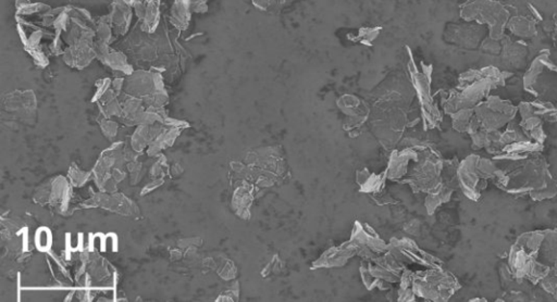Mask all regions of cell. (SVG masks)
Returning a JSON list of instances; mask_svg holds the SVG:
<instances>
[{"label": "cell", "mask_w": 557, "mask_h": 302, "mask_svg": "<svg viewBox=\"0 0 557 302\" xmlns=\"http://www.w3.org/2000/svg\"><path fill=\"white\" fill-rule=\"evenodd\" d=\"M496 184L510 194H528L536 202L550 199L557 194V183L551 175L546 160L534 155L522 160L510 172L498 170Z\"/></svg>", "instance_id": "obj_1"}, {"label": "cell", "mask_w": 557, "mask_h": 302, "mask_svg": "<svg viewBox=\"0 0 557 302\" xmlns=\"http://www.w3.org/2000/svg\"><path fill=\"white\" fill-rule=\"evenodd\" d=\"M528 281L539 285L557 299V230L541 231Z\"/></svg>", "instance_id": "obj_2"}, {"label": "cell", "mask_w": 557, "mask_h": 302, "mask_svg": "<svg viewBox=\"0 0 557 302\" xmlns=\"http://www.w3.org/2000/svg\"><path fill=\"white\" fill-rule=\"evenodd\" d=\"M475 115L471 120L469 134L477 129L488 132L500 131L502 127L512 122L518 109L508 101L502 100L498 97L489 96L485 103L476 105Z\"/></svg>", "instance_id": "obj_3"}, {"label": "cell", "mask_w": 557, "mask_h": 302, "mask_svg": "<svg viewBox=\"0 0 557 302\" xmlns=\"http://www.w3.org/2000/svg\"><path fill=\"white\" fill-rule=\"evenodd\" d=\"M498 169L491 160L469 156L459 168L461 187L468 198L478 200L488 186V180L496 178Z\"/></svg>", "instance_id": "obj_4"}, {"label": "cell", "mask_w": 557, "mask_h": 302, "mask_svg": "<svg viewBox=\"0 0 557 302\" xmlns=\"http://www.w3.org/2000/svg\"><path fill=\"white\" fill-rule=\"evenodd\" d=\"M461 16L466 20H478L490 25L492 40H500L507 21L508 12L492 0H468L463 6Z\"/></svg>", "instance_id": "obj_5"}, {"label": "cell", "mask_w": 557, "mask_h": 302, "mask_svg": "<svg viewBox=\"0 0 557 302\" xmlns=\"http://www.w3.org/2000/svg\"><path fill=\"white\" fill-rule=\"evenodd\" d=\"M141 28L146 33H154L159 23V0H144L134 5Z\"/></svg>", "instance_id": "obj_6"}, {"label": "cell", "mask_w": 557, "mask_h": 302, "mask_svg": "<svg viewBox=\"0 0 557 302\" xmlns=\"http://www.w3.org/2000/svg\"><path fill=\"white\" fill-rule=\"evenodd\" d=\"M131 6L129 0L113 1V11L109 14V19L115 35H125L129 30L132 19Z\"/></svg>", "instance_id": "obj_7"}, {"label": "cell", "mask_w": 557, "mask_h": 302, "mask_svg": "<svg viewBox=\"0 0 557 302\" xmlns=\"http://www.w3.org/2000/svg\"><path fill=\"white\" fill-rule=\"evenodd\" d=\"M190 0H174L171 10V22L179 30H186L190 23Z\"/></svg>", "instance_id": "obj_8"}, {"label": "cell", "mask_w": 557, "mask_h": 302, "mask_svg": "<svg viewBox=\"0 0 557 302\" xmlns=\"http://www.w3.org/2000/svg\"><path fill=\"white\" fill-rule=\"evenodd\" d=\"M510 28L512 33L524 37H530L536 34L534 22L527 20L526 18L516 17L515 19H512L510 23Z\"/></svg>", "instance_id": "obj_9"}, {"label": "cell", "mask_w": 557, "mask_h": 302, "mask_svg": "<svg viewBox=\"0 0 557 302\" xmlns=\"http://www.w3.org/2000/svg\"><path fill=\"white\" fill-rule=\"evenodd\" d=\"M52 243V235L47 228H40L36 234V246L40 250H47Z\"/></svg>", "instance_id": "obj_10"}, {"label": "cell", "mask_w": 557, "mask_h": 302, "mask_svg": "<svg viewBox=\"0 0 557 302\" xmlns=\"http://www.w3.org/2000/svg\"><path fill=\"white\" fill-rule=\"evenodd\" d=\"M190 4L192 12L202 13V12L207 11L208 7L206 0H190Z\"/></svg>", "instance_id": "obj_11"}, {"label": "cell", "mask_w": 557, "mask_h": 302, "mask_svg": "<svg viewBox=\"0 0 557 302\" xmlns=\"http://www.w3.org/2000/svg\"><path fill=\"white\" fill-rule=\"evenodd\" d=\"M115 245H117V241H115V236L113 234H109L108 236L105 237L104 250H106L107 252H111V251L115 250Z\"/></svg>", "instance_id": "obj_12"}, {"label": "cell", "mask_w": 557, "mask_h": 302, "mask_svg": "<svg viewBox=\"0 0 557 302\" xmlns=\"http://www.w3.org/2000/svg\"><path fill=\"white\" fill-rule=\"evenodd\" d=\"M104 239L105 237L101 236V235H96V236L93 238V247H94L96 250H101V249H104Z\"/></svg>", "instance_id": "obj_13"}, {"label": "cell", "mask_w": 557, "mask_h": 302, "mask_svg": "<svg viewBox=\"0 0 557 302\" xmlns=\"http://www.w3.org/2000/svg\"><path fill=\"white\" fill-rule=\"evenodd\" d=\"M129 1L132 6H134L135 4L142 3V1H144V0H129Z\"/></svg>", "instance_id": "obj_14"}, {"label": "cell", "mask_w": 557, "mask_h": 302, "mask_svg": "<svg viewBox=\"0 0 557 302\" xmlns=\"http://www.w3.org/2000/svg\"><path fill=\"white\" fill-rule=\"evenodd\" d=\"M83 1H86V0H83ZM90 1H96V3L97 1H101V3L105 1V3H106V1H110V0H90Z\"/></svg>", "instance_id": "obj_15"}]
</instances>
